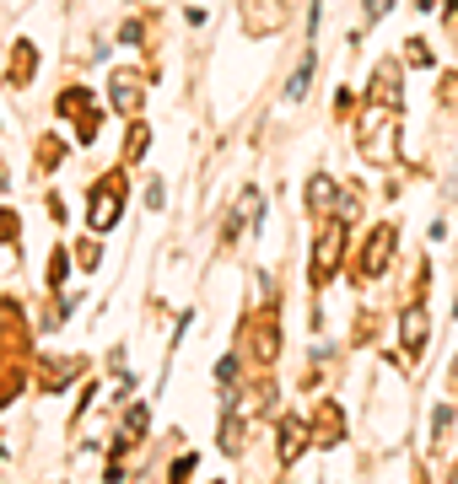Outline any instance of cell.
Returning <instances> with one entry per match:
<instances>
[{
    "label": "cell",
    "instance_id": "7a4b0ae2",
    "mask_svg": "<svg viewBox=\"0 0 458 484\" xmlns=\"http://www.w3.org/2000/svg\"><path fill=\"white\" fill-rule=\"evenodd\" d=\"M340 248H345V227H340V221L318 232V248H313V286H323V280L335 274V264H340Z\"/></svg>",
    "mask_w": 458,
    "mask_h": 484
},
{
    "label": "cell",
    "instance_id": "5bb4252c",
    "mask_svg": "<svg viewBox=\"0 0 458 484\" xmlns=\"http://www.w3.org/2000/svg\"><path fill=\"white\" fill-rule=\"evenodd\" d=\"M410 65H431V49L426 43H410Z\"/></svg>",
    "mask_w": 458,
    "mask_h": 484
},
{
    "label": "cell",
    "instance_id": "4fadbf2b",
    "mask_svg": "<svg viewBox=\"0 0 458 484\" xmlns=\"http://www.w3.org/2000/svg\"><path fill=\"white\" fill-rule=\"evenodd\" d=\"M12 237H17V216L0 211V242H12Z\"/></svg>",
    "mask_w": 458,
    "mask_h": 484
},
{
    "label": "cell",
    "instance_id": "8992f818",
    "mask_svg": "<svg viewBox=\"0 0 458 484\" xmlns=\"http://www.w3.org/2000/svg\"><path fill=\"white\" fill-rule=\"evenodd\" d=\"M307 452V426L302 420H281V457L291 463V457H302Z\"/></svg>",
    "mask_w": 458,
    "mask_h": 484
},
{
    "label": "cell",
    "instance_id": "9a60e30c",
    "mask_svg": "<svg viewBox=\"0 0 458 484\" xmlns=\"http://www.w3.org/2000/svg\"><path fill=\"white\" fill-rule=\"evenodd\" d=\"M59 151H65L59 141H43V167H54V162H59Z\"/></svg>",
    "mask_w": 458,
    "mask_h": 484
},
{
    "label": "cell",
    "instance_id": "52a82bcc",
    "mask_svg": "<svg viewBox=\"0 0 458 484\" xmlns=\"http://www.w3.org/2000/svg\"><path fill=\"white\" fill-rule=\"evenodd\" d=\"M340 431H345L340 409H335V403H323V414H318V447H335V442H340Z\"/></svg>",
    "mask_w": 458,
    "mask_h": 484
},
{
    "label": "cell",
    "instance_id": "6da1fadb",
    "mask_svg": "<svg viewBox=\"0 0 458 484\" xmlns=\"http://www.w3.org/2000/svg\"><path fill=\"white\" fill-rule=\"evenodd\" d=\"M119 211H124V178H119V173H108V178L92 188V211H87V227H92V232H108V227L119 221Z\"/></svg>",
    "mask_w": 458,
    "mask_h": 484
},
{
    "label": "cell",
    "instance_id": "277c9868",
    "mask_svg": "<svg viewBox=\"0 0 458 484\" xmlns=\"http://www.w3.org/2000/svg\"><path fill=\"white\" fill-rule=\"evenodd\" d=\"M383 97V108H400V71L394 65H383V71L372 76V103Z\"/></svg>",
    "mask_w": 458,
    "mask_h": 484
},
{
    "label": "cell",
    "instance_id": "3957f363",
    "mask_svg": "<svg viewBox=\"0 0 458 484\" xmlns=\"http://www.w3.org/2000/svg\"><path fill=\"white\" fill-rule=\"evenodd\" d=\"M394 258V227H377V237L367 242V258H361V269L367 274H383V264Z\"/></svg>",
    "mask_w": 458,
    "mask_h": 484
},
{
    "label": "cell",
    "instance_id": "5b68a950",
    "mask_svg": "<svg viewBox=\"0 0 458 484\" xmlns=\"http://www.w3.org/2000/svg\"><path fill=\"white\" fill-rule=\"evenodd\" d=\"M426 334H431V328H426V312L410 307V312H405V356H421V350H426Z\"/></svg>",
    "mask_w": 458,
    "mask_h": 484
},
{
    "label": "cell",
    "instance_id": "ba28073f",
    "mask_svg": "<svg viewBox=\"0 0 458 484\" xmlns=\"http://www.w3.org/2000/svg\"><path fill=\"white\" fill-rule=\"evenodd\" d=\"M113 103L136 113V108H141V81H136V76H113Z\"/></svg>",
    "mask_w": 458,
    "mask_h": 484
},
{
    "label": "cell",
    "instance_id": "9c48e42d",
    "mask_svg": "<svg viewBox=\"0 0 458 484\" xmlns=\"http://www.w3.org/2000/svg\"><path fill=\"white\" fill-rule=\"evenodd\" d=\"M141 431H146V409H141V403H129L124 431H119V447H136V442H141Z\"/></svg>",
    "mask_w": 458,
    "mask_h": 484
},
{
    "label": "cell",
    "instance_id": "8fae6325",
    "mask_svg": "<svg viewBox=\"0 0 458 484\" xmlns=\"http://www.w3.org/2000/svg\"><path fill=\"white\" fill-rule=\"evenodd\" d=\"M330 199H335L330 178H313V183H307V204H313V211H330Z\"/></svg>",
    "mask_w": 458,
    "mask_h": 484
},
{
    "label": "cell",
    "instance_id": "7c38bea8",
    "mask_svg": "<svg viewBox=\"0 0 458 484\" xmlns=\"http://www.w3.org/2000/svg\"><path fill=\"white\" fill-rule=\"evenodd\" d=\"M124 157H129V162H141V157H146V129H141V124L129 129V151H124Z\"/></svg>",
    "mask_w": 458,
    "mask_h": 484
},
{
    "label": "cell",
    "instance_id": "2e32d148",
    "mask_svg": "<svg viewBox=\"0 0 458 484\" xmlns=\"http://www.w3.org/2000/svg\"><path fill=\"white\" fill-rule=\"evenodd\" d=\"M388 6H394V0H367V17H383Z\"/></svg>",
    "mask_w": 458,
    "mask_h": 484
},
{
    "label": "cell",
    "instance_id": "e0dca14e",
    "mask_svg": "<svg viewBox=\"0 0 458 484\" xmlns=\"http://www.w3.org/2000/svg\"><path fill=\"white\" fill-rule=\"evenodd\" d=\"M0 188H6V167H0Z\"/></svg>",
    "mask_w": 458,
    "mask_h": 484
},
{
    "label": "cell",
    "instance_id": "30bf717a",
    "mask_svg": "<svg viewBox=\"0 0 458 484\" xmlns=\"http://www.w3.org/2000/svg\"><path fill=\"white\" fill-rule=\"evenodd\" d=\"M307 81H313V54L297 65V76L286 81V97H291V103H302V97H307Z\"/></svg>",
    "mask_w": 458,
    "mask_h": 484
}]
</instances>
